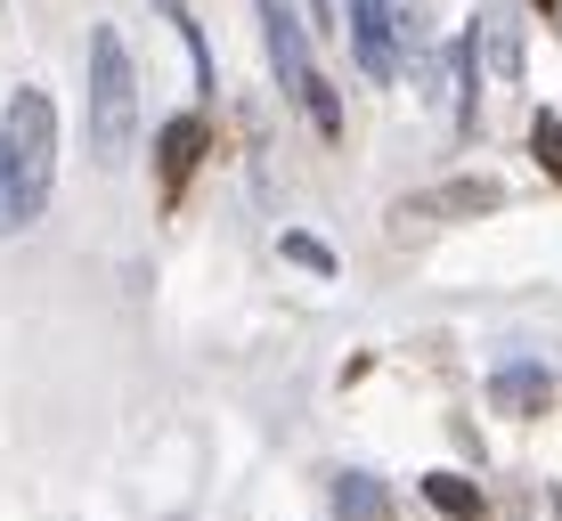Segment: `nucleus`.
I'll use <instances>...</instances> for the list:
<instances>
[{
  "label": "nucleus",
  "mask_w": 562,
  "mask_h": 521,
  "mask_svg": "<svg viewBox=\"0 0 562 521\" xmlns=\"http://www.w3.org/2000/svg\"><path fill=\"white\" fill-rule=\"evenodd\" d=\"M0 188H9V220L33 228L57 188V106L49 90H16L0 106Z\"/></svg>",
  "instance_id": "f257e3e1"
},
{
  "label": "nucleus",
  "mask_w": 562,
  "mask_h": 521,
  "mask_svg": "<svg viewBox=\"0 0 562 521\" xmlns=\"http://www.w3.org/2000/svg\"><path fill=\"white\" fill-rule=\"evenodd\" d=\"M131 131H139V73H131L123 33L99 25V33H90V156L123 163L131 156Z\"/></svg>",
  "instance_id": "f03ea898"
},
{
  "label": "nucleus",
  "mask_w": 562,
  "mask_h": 521,
  "mask_svg": "<svg viewBox=\"0 0 562 521\" xmlns=\"http://www.w3.org/2000/svg\"><path fill=\"white\" fill-rule=\"evenodd\" d=\"M254 9H261V42H269V66H278V90H285V99H294L318 131H326V139H335V131H342V106H335V90H326V73L310 66V33H302V16L285 9V0H254Z\"/></svg>",
  "instance_id": "7ed1b4c3"
},
{
  "label": "nucleus",
  "mask_w": 562,
  "mask_h": 521,
  "mask_svg": "<svg viewBox=\"0 0 562 521\" xmlns=\"http://www.w3.org/2000/svg\"><path fill=\"white\" fill-rule=\"evenodd\" d=\"M351 49L359 73L400 82V0H351Z\"/></svg>",
  "instance_id": "20e7f679"
},
{
  "label": "nucleus",
  "mask_w": 562,
  "mask_h": 521,
  "mask_svg": "<svg viewBox=\"0 0 562 521\" xmlns=\"http://www.w3.org/2000/svg\"><path fill=\"white\" fill-rule=\"evenodd\" d=\"M506 204V188L497 180H440L424 188V196H400V220H481V212Z\"/></svg>",
  "instance_id": "39448f33"
},
{
  "label": "nucleus",
  "mask_w": 562,
  "mask_h": 521,
  "mask_svg": "<svg viewBox=\"0 0 562 521\" xmlns=\"http://www.w3.org/2000/svg\"><path fill=\"white\" fill-rule=\"evenodd\" d=\"M204 147H212L204 114H171V123H164V139H155V171H164V196H180V188L196 180Z\"/></svg>",
  "instance_id": "423d86ee"
},
{
  "label": "nucleus",
  "mask_w": 562,
  "mask_h": 521,
  "mask_svg": "<svg viewBox=\"0 0 562 521\" xmlns=\"http://www.w3.org/2000/svg\"><path fill=\"white\" fill-rule=\"evenodd\" d=\"M335 513L342 521H383V513H392V497H383L375 473H342L335 480Z\"/></svg>",
  "instance_id": "0eeeda50"
},
{
  "label": "nucleus",
  "mask_w": 562,
  "mask_h": 521,
  "mask_svg": "<svg viewBox=\"0 0 562 521\" xmlns=\"http://www.w3.org/2000/svg\"><path fill=\"white\" fill-rule=\"evenodd\" d=\"M490 399H497V408H521V416H547L554 383L538 375V366H514V375H497V383H490Z\"/></svg>",
  "instance_id": "6e6552de"
},
{
  "label": "nucleus",
  "mask_w": 562,
  "mask_h": 521,
  "mask_svg": "<svg viewBox=\"0 0 562 521\" xmlns=\"http://www.w3.org/2000/svg\"><path fill=\"white\" fill-rule=\"evenodd\" d=\"M424 497H432L440 513H457V521H481V489L464 473H432V480H424Z\"/></svg>",
  "instance_id": "1a4fd4ad"
},
{
  "label": "nucleus",
  "mask_w": 562,
  "mask_h": 521,
  "mask_svg": "<svg viewBox=\"0 0 562 521\" xmlns=\"http://www.w3.org/2000/svg\"><path fill=\"white\" fill-rule=\"evenodd\" d=\"M538 163L547 180H562V114H538Z\"/></svg>",
  "instance_id": "9d476101"
},
{
  "label": "nucleus",
  "mask_w": 562,
  "mask_h": 521,
  "mask_svg": "<svg viewBox=\"0 0 562 521\" xmlns=\"http://www.w3.org/2000/svg\"><path fill=\"white\" fill-rule=\"evenodd\" d=\"M285 261H310V269H335V253H326L318 237H285Z\"/></svg>",
  "instance_id": "9b49d317"
},
{
  "label": "nucleus",
  "mask_w": 562,
  "mask_h": 521,
  "mask_svg": "<svg viewBox=\"0 0 562 521\" xmlns=\"http://www.w3.org/2000/svg\"><path fill=\"white\" fill-rule=\"evenodd\" d=\"M9 228H16V220H9V188H0V237H9Z\"/></svg>",
  "instance_id": "f8f14e48"
}]
</instances>
